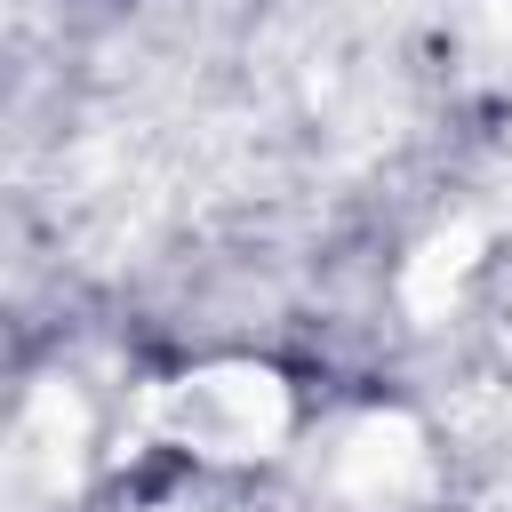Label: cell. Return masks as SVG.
<instances>
[{"label": "cell", "instance_id": "obj_2", "mask_svg": "<svg viewBox=\"0 0 512 512\" xmlns=\"http://www.w3.org/2000/svg\"><path fill=\"white\" fill-rule=\"evenodd\" d=\"M424 472H432L424 432H416L400 408H392V416H360V424L344 432V448H336V488H344L360 512H384V504L416 496Z\"/></svg>", "mask_w": 512, "mask_h": 512}, {"label": "cell", "instance_id": "obj_1", "mask_svg": "<svg viewBox=\"0 0 512 512\" xmlns=\"http://www.w3.org/2000/svg\"><path fill=\"white\" fill-rule=\"evenodd\" d=\"M152 424L192 464H264L296 432V392L264 360H200L176 384H160Z\"/></svg>", "mask_w": 512, "mask_h": 512}]
</instances>
